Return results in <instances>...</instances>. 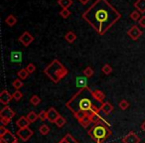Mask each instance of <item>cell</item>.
Listing matches in <instances>:
<instances>
[{"label":"cell","instance_id":"8d00e7d4","mask_svg":"<svg viewBox=\"0 0 145 143\" xmlns=\"http://www.w3.org/2000/svg\"><path fill=\"white\" fill-rule=\"evenodd\" d=\"M38 116H39V118H40V120H42V121L47 120V111L46 110L40 111V113L38 114Z\"/></svg>","mask_w":145,"mask_h":143},{"label":"cell","instance_id":"7a4b0ae2","mask_svg":"<svg viewBox=\"0 0 145 143\" xmlns=\"http://www.w3.org/2000/svg\"><path fill=\"white\" fill-rule=\"evenodd\" d=\"M95 97H93V91L89 87H86L81 89L77 93H76L70 101L67 103V107L72 112L75 113L79 112V111H83V112H91V108L93 105H95Z\"/></svg>","mask_w":145,"mask_h":143},{"label":"cell","instance_id":"f1b7e54d","mask_svg":"<svg viewBox=\"0 0 145 143\" xmlns=\"http://www.w3.org/2000/svg\"><path fill=\"white\" fill-rule=\"evenodd\" d=\"M11 60L12 62H20L21 61V53L20 52H12L11 54Z\"/></svg>","mask_w":145,"mask_h":143},{"label":"cell","instance_id":"d6986e66","mask_svg":"<svg viewBox=\"0 0 145 143\" xmlns=\"http://www.w3.org/2000/svg\"><path fill=\"white\" fill-rule=\"evenodd\" d=\"M5 23L8 25L9 27H13L14 25H16L17 23V18L13 14H10L5 18Z\"/></svg>","mask_w":145,"mask_h":143},{"label":"cell","instance_id":"8992f818","mask_svg":"<svg viewBox=\"0 0 145 143\" xmlns=\"http://www.w3.org/2000/svg\"><path fill=\"white\" fill-rule=\"evenodd\" d=\"M18 41L23 45L24 47H28L31 43L34 41V37L28 32V31H25L23 34H21L18 38Z\"/></svg>","mask_w":145,"mask_h":143},{"label":"cell","instance_id":"9a60e30c","mask_svg":"<svg viewBox=\"0 0 145 143\" xmlns=\"http://www.w3.org/2000/svg\"><path fill=\"white\" fill-rule=\"evenodd\" d=\"M93 97H95V101L99 103H103V99H105V95L103 93V91H99V89H95V91H93Z\"/></svg>","mask_w":145,"mask_h":143},{"label":"cell","instance_id":"4fadbf2b","mask_svg":"<svg viewBox=\"0 0 145 143\" xmlns=\"http://www.w3.org/2000/svg\"><path fill=\"white\" fill-rule=\"evenodd\" d=\"M113 111V105L110 103L106 101V103H103L101 105V112H103V114L107 115L109 113H111Z\"/></svg>","mask_w":145,"mask_h":143},{"label":"cell","instance_id":"8fae6325","mask_svg":"<svg viewBox=\"0 0 145 143\" xmlns=\"http://www.w3.org/2000/svg\"><path fill=\"white\" fill-rule=\"evenodd\" d=\"M15 116V111H13V109L11 107H9L8 105H5L1 111H0V117H5V118H10L12 119Z\"/></svg>","mask_w":145,"mask_h":143},{"label":"cell","instance_id":"30bf717a","mask_svg":"<svg viewBox=\"0 0 145 143\" xmlns=\"http://www.w3.org/2000/svg\"><path fill=\"white\" fill-rule=\"evenodd\" d=\"M61 116V114L59 113V111H57V109L55 107H50L48 111H47V119L50 121L51 123H55L56 120Z\"/></svg>","mask_w":145,"mask_h":143},{"label":"cell","instance_id":"d6a6232c","mask_svg":"<svg viewBox=\"0 0 145 143\" xmlns=\"http://www.w3.org/2000/svg\"><path fill=\"white\" fill-rule=\"evenodd\" d=\"M60 15H61V16H62L64 19H67V18H69V16L71 15V11L69 10L68 8L62 9V10L60 11Z\"/></svg>","mask_w":145,"mask_h":143},{"label":"cell","instance_id":"4316f807","mask_svg":"<svg viewBox=\"0 0 145 143\" xmlns=\"http://www.w3.org/2000/svg\"><path fill=\"white\" fill-rule=\"evenodd\" d=\"M30 103H31V104H33L34 106H37V105L41 103V99L38 97V95H32V97H31Z\"/></svg>","mask_w":145,"mask_h":143},{"label":"cell","instance_id":"5bb4252c","mask_svg":"<svg viewBox=\"0 0 145 143\" xmlns=\"http://www.w3.org/2000/svg\"><path fill=\"white\" fill-rule=\"evenodd\" d=\"M30 124V121L28 120L26 116H21L19 119H17L16 121V125L19 128H25V127H29Z\"/></svg>","mask_w":145,"mask_h":143},{"label":"cell","instance_id":"d4e9b609","mask_svg":"<svg viewBox=\"0 0 145 143\" xmlns=\"http://www.w3.org/2000/svg\"><path fill=\"white\" fill-rule=\"evenodd\" d=\"M12 86H13V87L15 89V91H17V89H20L21 87H23V82L21 81L20 79H16V80H14V81L12 82Z\"/></svg>","mask_w":145,"mask_h":143},{"label":"cell","instance_id":"5b68a950","mask_svg":"<svg viewBox=\"0 0 145 143\" xmlns=\"http://www.w3.org/2000/svg\"><path fill=\"white\" fill-rule=\"evenodd\" d=\"M34 134L33 130L30 127H25V128H19V130L16 132V135L23 141H28Z\"/></svg>","mask_w":145,"mask_h":143},{"label":"cell","instance_id":"9c48e42d","mask_svg":"<svg viewBox=\"0 0 145 143\" xmlns=\"http://www.w3.org/2000/svg\"><path fill=\"white\" fill-rule=\"evenodd\" d=\"M17 141V137L9 130L3 136H0V143H15Z\"/></svg>","mask_w":145,"mask_h":143},{"label":"cell","instance_id":"3957f363","mask_svg":"<svg viewBox=\"0 0 145 143\" xmlns=\"http://www.w3.org/2000/svg\"><path fill=\"white\" fill-rule=\"evenodd\" d=\"M44 74L55 84H58L69 74V71L59 60H54L45 68Z\"/></svg>","mask_w":145,"mask_h":143},{"label":"cell","instance_id":"74e56055","mask_svg":"<svg viewBox=\"0 0 145 143\" xmlns=\"http://www.w3.org/2000/svg\"><path fill=\"white\" fill-rule=\"evenodd\" d=\"M0 121H1V124L2 125H7L11 122L10 118H5V117H0Z\"/></svg>","mask_w":145,"mask_h":143},{"label":"cell","instance_id":"1f68e13d","mask_svg":"<svg viewBox=\"0 0 145 143\" xmlns=\"http://www.w3.org/2000/svg\"><path fill=\"white\" fill-rule=\"evenodd\" d=\"M118 106L120 109L125 110V109H127L129 107V103L127 101H125V99H122V101H120V103H118Z\"/></svg>","mask_w":145,"mask_h":143},{"label":"cell","instance_id":"277c9868","mask_svg":"<svg viewBox=\"0 0 145 143\" xmlns=\"http://www.w3.org/2000/svg\"><path fill=\"white\" fill-rule=\"evenodd\" d=\"M88 134L91 137V139L95 141L97 143H103L111 134V129H110V124L109 122H107L105 119H103L99 124L93 125L89 131Z\"/></svg>","mask_w":145,"mask_h":143},{"label":"cell","instance_id":"60d3db41","mask_svg":"<svg viewBox=\"0 0 145 143\" xmlns=\"http://www.w3.org/2000/svg\"><path fill=\"white\" fill-rule=\"evenodd\" d=\"M79 1H80V2H81L83 5H86V4H88V2H89V0H79Z\"/></svg>","mask_w":145,"mask_h":143},{"label":"cell","instance_id":"b9f144b4","mask_svg":"<svg viewBox=\"0 0 145 143\" xmlns=\"http://www.w3.org/2000/svg\"><path fill=\"white\" fill-rule=\"evenodd\" d=\"M59 143H69V142L65 138H63V139H61V140L59 141Z\"/></svg>","mask_w":145,"mask_h":143},{"label":"cell","instance_id":"ba28073f","mask_svg":"<svg viewBox=\"0 0 145 143\" xmlns=\"http://www.w3.org/2000/svg\"><path fill=\"white\" fill-rule=\"evenodd\" d=\"M121 141H122V143H139L140 142V138L134 131H130L123 137Z\"/></svg>","mask_w":145,"mask_h":143},{"label":"cell","instance_id":"e575fe53","mask_svg":"<svg viewBox=\"0 0 145 143\" xmlns=\"http://www.w3.org/2000/svg\"><path fill=\"white\" fill-rule=\"evenodd\" d=\"M13 99H15L16 101H20L21 99H22V97H23V95H22V93H21L19 89H17V91H15L14 93H13Z\"/></svg>","mask_w":145,"mask_h":143},{"label":"cell","instance_id":"ffe728a7","mask_svg":"<svg viewBox=\"0 0 145 143\" xmlns=\"http://www.w3.org/2000/svg\"><path fill=\"white\" fill-rule=\"evenodd\" d=\"M29 75H30V74L28 73V71H27L26 69H21V70H19L18 72H17V76H18V78L20 80H26Z\"/></svg>","mask_w":145,"mask_h":143},{"label":"cell","instance_id":"2e32d148","mask_svg":"<svg viewBox=\"0 0 145 143\" xmlns=\"http://www.w3.org/2000/svg\"><path fill=\"white\" fill-rule=\"evenodd\" d=\"M133 6L140 13H145V0H136Z\"/></svg>","mask_w":145,"mask_h":143},{"label":"cell","instance_id":"83f0119b","mask_svg":"<svg viewBox=\"0 0 145 143\" xmlns=\"http://www.w3.org/2000/svg\"><path fill=\"white\" fill-rule=\"evenodd\" d=\"M66 123H67L66 118H65L64 116H62V115H61V116L59 117V118L56 120V122H55V124H56L57 126L59 127V128H61V127H63V126H64V125L66 124Z\"/></svg>","mask_w":145,"mask_h":143},{"label":"cell","instance_id":"603a6c76","mask_svg":"<svg viewBox=\"0 0 145 143\" xmlns=\"http://www.w3.org/2000/svg\"><path fill=\"white\" fill-rule=\"evenodd\" d=\"M129 16H130V19H131V20L135 21V22H136V21H137V22H138L139 19L141 18V14H140V12H139V11H137V10H134V11H133V12H131Z\"/></svg>","mask_w":145,"mask_h":143},{"label":"cell","instance_id":"484cf974","mask_svg":"<svg viewBox=\"0 0 145 143\" xmlns=\"http://www.w3.org/2000/svg\"><path fill=\"white\" fill-rule=\"evenodd\" d=\"M101 72H103L105 75H110V74L112 73V68H111L110 65L105 64V66L101 68Z\"/></svg>","mask_w":145,"mask_h":143},{"label":"cell","instance_id":"7bdbcfd3","mask_svg":"<svg viewBox=\"0 0 145 143\" xmlns=\"http://www.w3.org/2000/svg\"><path fill=\"white\" fill-rule=\"evenodd\" d=\"M141 129H142V131H144L145 132V121L141 124Z\"/></svg>","mask_w":145,"mask_h":143},{"label":"cell","instance_id":"52a82bcc","mask_svg":"<svg viewBox=\"0 0 145 143\" xmlns=\"http://www.w3.org/2000/svg\"><path fill=\"white\" fill-rule=\"evenodd\" d=\"M127 35H128L133 41H136V40H138L139 37L142 35V31L139 29V27L137 26V25H132V26L130 27V29L127 31Z\"/></svg>","mask_w":145,"mask_h":143},{"label":"cell","instance_id":"7402d4cb","mask_svg":"<svg viewBox=\"0 0 145 143\" xmlns=\"http://www.w3.org/2000/svg\"><path fill=\"white\" fill-rule=\"evenodd\" d=\"M27 118H28V120L30 121V123H34L37 121V119L39 118L38 114H37L36 112H34V111H31V112H29L28 114H27Z\"/></svg>","mask_w":145,"mask_h":143},{"label":"cell","instance_id":"7c38bea8","mask_svg":"<svg viewBox=\"0 0 145 143\" xmlns=\"http://www.w3.org/2000/svg\"><path fill=\"white\" fill-rule=\"evenodd\" d=\"M12 99H13V95H11L8 91H6V89L2 91V93H0V103H2V104H4V105L8 104Z\"/></svg>","mask_w":145,"mask_h":143},{"label":"cell","instance_id":"ab89813d","mask_svg":"<svg viewBox=\"0 0 145 143\" xmlns=\"http://www.w3.org/2000/svg\"><path fill=\"white\" fill-rule=\"evenodd\" d=\"M7 131H8V129L5 127V125H1L0 126V136H3Z\"/></svg>","mask_w":145,"mask_h":143},{"label":"cell","instance_id":"836d02e7","mask_svg":"<svg viewBox=\"0 0 145 143\" xmlns=\"http://www.w3.org/2000/svg\"><path fill=\"white\" fill-rule=\"evenodd\" d=\"M78 85L80 86V87L81 89H83V87H87V79L86 78H78Z\"/></svg>","mask_w":145,"mask_h":143},{"label":"cell","instance_id":"f546056e","mask_svg":"<svg viewBox=\"0 0 145 143\" xmlns=\"http://www.w3.org/2000/svg\"><path fill=\"white\" fill-rule=\"evenodd\" d=\"M84 75L86 76V78H91L93 76V74H95V72H93V70L91 68V67H87V68L84 70Z\"/></svg>","mask_w":145,"mask_h":143},{"label":"cell","instance_id":"44dd1931","mask_svg":"<svg viewBox=\"0 0 145 143\" xmlns=\"http://www.w3.org/2000/svg\"><path fill=\"white\" fill-rule=\"evenodd\" d=\"M58 4L63 9L69 8V7L72 5V0H58Z\"/></svg>","mask_w":145,"mask_h":143},{"label":"cell","instance_id":"f35d334b","mask_svg":"<svg viewBox=\"0 0 145 143\" xmlns=\"http://www.w3.org/2000/svg\"><path fill=\"white\" fill-rule=\"evenodd\" d=\"M138 24L140 27H142L143 29L145 28V16H141V18L139 19L138 21Z\"/></svg>","mask_w":145,"mask_h":143},{"label":"cell","instance_id":"6da1fadb","mask_svg":"<svg viewBox=\"0 0 145 143\" xmlns=\"http://www.w3.org/2000/svg\"><path fill=\"white\" fill-rule=\"evenodd\" d=\"M82 18L99 35H105L121 18V14L107 0H95L82 14Z\"/></svg>","mask_w":145,"mask_h":143},{"label":"cell","instance_id":"ee69618b","mask_svg":"<svg viewBox=\"0 0 145 143\" xmlns=\"http://www.w3.org/2000/svg\"><path fill=\"white\" fill-rule=\"evenodd\" d=\"M15 143H18V141H17V142H15Z\"/></svg>","mask_w":145,"mask_h":143},{"label":"cell","instance_id":"d590c367","mask_svg":"<svg viewBox=\"0 0 145 143\" xmlns=\"http://www.w3.org/2000/svg\"><path fill=\"white\" fill-rule=\"evenodd\" d=\"M26 70L28 71L29 74H33L35 71H36V66H35L34 64H32V63H31V64H28V66L26 67Z\"/></svg>","mask_w":145,"mask_h":143},{"label":"cell","instance_id":"e0dca14e","mask_svg":"<svg viewBox=\"0 0 145 143\" xmlns=\"http://www.w3.org/2000/svg\"><path fill=\"white\" fill-rule=\"evenodd\" d=\"M79 123L82 125L83 127H85V128H87V127H89V125H91V117H89V113H87V114L85 115V116L83 117V118L79 119Z\"/></svg>","mask_w":145,"mask_h":143},{"label":"cell","instance_id":"ac0fdd59","mask_svg":"<svg viewBox=\"0 0 145 143\" xmlns=\"http://www.w3.org/2000/svg\"><path fill=\"white\" fill-rule=\"evenodd\" d=\"M65 39H66V41L68 43L72 44V43H74L77 40V35H76L75 32H72V31H69V32L65 35Z\"/></svg>","mask_w":145,"mask_h":143},{"label":"cell","instance_id":"4dcf8cb0","mask_svg":"<svg viewBox=\"0 0 145 143\" xmlns=\"http://www.w3.org/2000/svg\"><path fill=\"white\" fill-rule=\"evenodd\" d=\"M64 138L66 139V140L68 141L69 143H79V141H78L77 139L75 138V137L72 136V135H71L70 133H67V134L65 135Z\"/></svg>","mask_w":145,"mask_h":143},{"label":"cell","instance_id":"cb8c5ba5","mask_svg":"<svg viewBox=\"0 0 145 143\" xmlns=\"http://www.w3.org/2000/svg\"><path fill=\"white\" fill-rule=\"evenodd\" d=\"M39 132H40L42 135H47L49 132H50V127H49L47 124L41 125V126L39 127Z\"/></svg>","mask_w":145,"mask_h":143}]
</instances>
